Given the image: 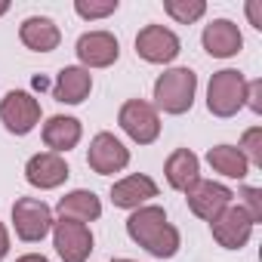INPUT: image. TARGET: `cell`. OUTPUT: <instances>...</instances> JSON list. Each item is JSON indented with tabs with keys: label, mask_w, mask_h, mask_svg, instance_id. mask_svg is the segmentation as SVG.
Returning a JSON list of instances; mask_svg holds the SVG:
<instances>
[{
	"label": "cell",
	"mask_w": 262,
	"mask_h": 262,
	"mask_svg": "<svg viewBox=\"0 0 262 262\" xmlns=\"http://www.w3.org/2000/svg\"><path fill=\"white\" fill-rule=\"evenodd\" d=\"M0 120H4V126L10 133L25 136L40 120V102L25 90H13V93L4 96V102H0Z\"/></svg>",
	"instance_id": "cell-6"
},
{
	"label": "cell",
	"mask_w": 262,
	"mask_h": 262,
	"mask_svg": "<svg viewBox=\"0 0 262 262\" xmlns=\"http://www.w3.org/2000/svg\"><path fill=\"white\" fill-rule=\"evenodd\" d=\"M117 56H120V43L108 31H86L77 40V59L86 65V71L90 68H108L117 62Z\"/></svg>",
	"instance_id": "cell-12"
},
{
	"label": "cell",
	"mask_w": 262,
	"mask_h": 262,
	"mask_svg": "<svg viewBox=\"0 0 262 262\" xmlns=\"http://www.w3.org/2000/svg\"><path fill=\"white\" fill-rule=\"evenodd\" d=\"M207 164H210L216 173L228 176V179H244V176L250 173L247 158H244L241 148H234V145H216V148H210V151H207Z\"/></svg>",
	"instance_id": "cell-21"
},
{
	"label": "cell",
	"mask_w": 262,
	"mask_h": 262,
	"mask_svg": "<svg viewBox=\"0 0 262 262\" xmlns=\"http://www.w3.org/2000/svg\"><path fill=\"white\" fill-rule=\"evenodd\" d=\"M16 262H50L47 256H37V253H28V256H19Z\"/></svg>",
	"instance_id": "cell-29"
},
{
	"label": "cell",
	"mask_w": 262,
	"mask_h": 262,
	"mask_svg": "<svg viewBox=\"0 0 262 262\" xmlns=\"http://www.w3.org/2000/svg\"><path fill=\"white\" fill-rule=\"evenodd\" d=\"M164 10H167V16L176 19L179 25H191V22H198V19L207 13V4H204V0H167Z\"/></svg>",
	"instance_id": "cell-22"
},
{
	"label": "cell",
	"mask_w": 262,
	"mask_h": 262,
	"mask_svg": "<svg viewBox=\"0 0 262 262\" xmlns=\"http://www.w3.org/2000/svg\"><path fill=\"white\" fill-rule=\"evenodd\" d=\"M210 231H213V237L225 247V250H241L247 241H250V234H253V219L244 213V207L237 204H231V207H225L213 222H210Z\"/></svg>",
	"instance_id": "cell-10"
},
{
	"label": "cell",
	"mask_w": 262,
	"mask_h": 262,
	"mask_svg": "<svg viewBox=\"0 0 262 262\" xmlns=\"http://www.w3.org/2000/svg\"><path fill=\"white\" fill-rule=\"evenodd\" d=\"M7 250H10V234H7V225L0 222V259L7 256Z\"/></svg>",
	"instance_id": "cell-27"
},
{
	"label": "cell",
	"mask_w": 262,
	"mask_h": 262,
	"mask_svg": "<svg viewBox=\"0 0 262 262\" xmlns=\"http://www.w3.org/2000/svg\"><path fill=\"white\" fill-rule=\"evenodd\" d=\"M74 13L80 19H105L111 13H117V0H105V4H93V0H77Z\"/></svg>",
	"instance_id": "cell-24"
},
{
	"label": "cell",
	"mask_w": 262,
	"mask_h": 262,
	"mask_svg": "<svg viewBox=\"0 0 262 262\" xmlns=\"http://www.w3.org/2000/svg\"><path fill=\"white\" fill-rule=\"evenodd\" d=\"M164 173H167V182H170V188H176V191H188L201 176V161H198V155L194 151H188V148H176L170 158H167V164H164Z\"/></svg>",
	"instance_id": "cell-19"
},
{
	"label": "cell",
	"mask_w": 262,
	"mask_h": 262,
	"mask_svg": "<svg viewBox=\"0 0 262 262\" xmlns=\"http://www.w3.org/2000/svg\"><path fill=\"white\" fill-rule=\"evenodd\" d=\"M53 244L65 262H86L93 253V231L83 222L59 219V222H53Z\"/></svg>",
	"instance_id": "cell-7"
},
{
	"label": "cell",
	"mask_w": 262,
	"mask_h": 262,
	"mask_svg": "<svg viewBox=\"0 0 262 262\" xmlns=\"http://www.w3.org/2000/svg\"><path fill=\"white\" fill-rule=\"evenodd\" d=\"M126 234L158 259H170L179 250V231L167 222L164 207H139V210H133V216L126 219Z\"/></svg>",
	"instance_id": "cell-1"
},
{
	"label": "cell",
	"mask_w": 262,
	"mask_h": 262,
	"mask_svg": "<svg viewBox=\"0 0 262 262\" xmlns=\"http://www.w3.org/2000/svg\"><path fill=\"white\" fill-rule=\"evenodd\" d=\"M117 123L120 129L139 145H151L158 136H161V117L155 111V105L142 102V99H129L120 105V114H117Z\"/></svg>",
	"instance_id": "cell-4"
},
{
	"label": "cell",
	"mask_w": 262,
	"mask_h": 262,
	"mask_svg": "<svg viewBox=\"0 0 262 262\" xmlns=\"http://www.w3.org/2000/svg\"><path fill=\"white\" fill-rule=\"evenodd\" d=\"M247 99V77L234 68H222L210 77L207 86V108L216 117H231L244 108Z\"/></svg>",
	"instance_id": "cell-3"
},
{
	"label": "cell",
	"mask_w": 262,
	"mask_h": 262,
	"mask_svg": "<svg viewBox=\"0 0 262 262\" xmlns=\"http://www.w3.org/2000/svg\"><path fill=\"white\" fill-rule=\"evenodd\" d=\"M83 136L80 129V120L77 117H65V114H56L43 123V142L47 148H53V155H62V151H71Z\"/></svg>",
	"instance_id": "cell-18"
},
{
	"label": "cell",
	"mask_w": 262,
	"mask_h": 262,
	"mask_svg": "<svg viewBox=\"0 0 262 262\" xmlns=\"http://www.w3.org/2000/svg\"><path fill=\"white\" fill-rule=\"evenodd\" d=\"M204 50L210 53V56H216V59H228V56H234V53H241V47H244V37H241V28L234 25V22H228V19H216V22H210L207 28H204Z\"/></svg>",
	"instance_id": "cell-15"
},
{
	"label": "cell",
	"mask_w": 262,
	"mask_h": 262,
	"mask_svg": "<svg viewBox=\"0 0 262 262\" xmlns=\"http://www.w3.org/2000/svg\"><path fill=\"white\" fill-rule=\"evenodd\" d=\"M25 179L34 185V188H59L65 179H68V164L62 155H53V151H43V155H34L28 164H25Z\"/></svg>",
	"instance_id": "cell-13"
},
{
	"label": "cell",
	"mask_w": 262,
	"mask_h": 262,
	"mask_svg": "<svg viewBox=\"0 0 262 262\" xmlns=\"http://www.w3.org/2000/svg\"><path fill=\"white\" fill-rule=\"evenodd\" d=\"M247 13L253 19V28H262V19H259V4H247Z\"/></svg>",
	"instance_id": "cell-28"
},
{
	"label": "cell",
	"mask_w": 262,
	"mask_h": 262,
	"mask_svg": "<svg viewBox=\"0 0 262 262\" xmlns=\"http://www.w3.org/2000/svg\"><path fill=\"white\" fill-rule=\"evenodd\" d=\"M136 56L151 65H167L179 56V37L164 25H145L136 34Z\"/></svg>",
	"instance_id": "cell-9"
},
{
	"label": "cell",
	"mask_w": 262,
	"mask_h": 262,
	"mask_svg": "<svg viewBox=\"0 0 262 262\" xmlns=\"http://www.w3.org/2000/svg\"><path fill=\"white\" fill-rule=\"evenodd\" d=\"M7 10H10V4H4V0H0V16H4Z\"/></svg>",
	"instance_id": "cell-30"
},
{
	"label": "cell",
	"mask_w": 262,
	"mask_h": 262,
	"mask_svg": "<svg viewBox=\"0 0 262 262\" xmlns=\"http://www.w3.org/2000/svg\"><path fill=\"white\" fill-rule=\"evenodd\" d=\"M241 198H244V204H241V207H244V213L253 219V225H256V222H262V191H259V188H244V191H241Z\"/></svg>",
	"instance_id": "cell-25"
},
{
	"label": "cell",
	"mask_w": 262,
	"mask_h": 262,
	"mask_svg": "<svg viewBox=\"0 0 262 262\" xmlns=\"http://www.w3.org/2000/svg\"><path fill=\"white\" fill-rule=\"evenodd\" d=\"M93 90V74L80 65H68L59 71L56 77V86H53V96L56 102H65V105H80Z\"/></svg>",
	"instance_id": "cell-16"
},
{
	"label": "cell",
	"mask_w": 262,
	"mask_h": 262,
	"mask_svg": "<svg viewBox=\"0 0 262 262\" xmlns=\"http://www.w3.org/2000/svg\"><path fill=\"white\" fill-rule=\"evenodd\" d=\"M13 228L22 241H43L53 228V210L37 198H19L13 204Z\"/></svg>",
	"instance_id": "cell-5"
},
{
	"label": "cell",
	"mask_w": 262,
	"mask_h": 262,
	"mask_svg": "<svg viewBox=\"0 0 262 262\" xmlns=\"http://www.w3.org/2000/svg\"><path fill=\"white\" fill-rule=\"evenodd\" d=\"M56 210H59L62 219H74V222H83V225L102 216V204H99V198H96L93 191H86V188L68 191V194L59 201Z\"/></svg>",
	"instance_id": "cell-20"
},
{
	"label": "cell",
	"mask_w": 262,
	"mask_h": 262,
	"mask_svg": "<svg viewBox=\"0 0 262 262\" xmlns=\"http://www.w3.org/2000/svg\"><path fill=\"white\" fill-rule=\"evenodd\" d=\"M114 262H136V259H114Z\"/></svg>",
	"instance_id": "cell-31"
},
{
	"label": "cell",
	"mask_w": 262,
	"mask_h": 262,
	"mask_svg": "<svg viewBox=\"0 0 262 262\" xmlns=\"http://www.w3.org/2000/svg\"><path fill=\"white\" fill-rule=\"evenodd\" d=\"M185 201H188V207H191V213H194V216H201V219L213 222L225 207H231L234 191H231V188H225L222 182L198 179V182L185 191Z\"/></svg>",
	"instance_id": "cell-8"
},
{
	"label": "cell",
	"mask_w": 262,
	"mask_h": 262,
	"mask_svg": "<svg viewBox=\"0 0 262 262\" xmlns=\"http://www.w3.org/2000/svg\"><path fill=\"white\" fill-rule=\"evenodd\" d=\"M241 155L247 158V164L262 167V126H250L244 139H241Z\"/></svg>",
	"instance_id": "cell-23"
},
{
	"label": "cell",
	"mask_w": 262,
	"mask_h": 262,
	"mask_svg": "<svg viewBox=\"0 0 262 262\" xmlns=\"http://www.w3.org/2000/svg\"><path fill=\"white\" fill-rule=\"evenodd\" d=\"M86 164H90L99 176H111V173H120V170L129 164V151L123 148V142H120L114 133H99V136L90 142Z\"/></svg>",
	"instance_id": "cell-11"
},
{
	"label": "cell",
	"mask_w": 262,
	"mask_h": 262,
	"mask_svg": "<svg viewBox=\"0 0 262 262\" xmlns=\"http://www.w3.org/2000/svg\"><path fill=\"white\" fill-rule=\"evenodd\" d=\"M19 37H22V43H25L28 50H34V53H53V50L59 47V40H62V31H59V25H56L53 19H47V16H31V19L22 22Z\"/></svg>",
	"instance_id": "cell-17"
},
{
	"label": "cell",
	"mask_w": 262,
	"mask_h": 262,
	"mask_svg": "<svg viewBox=\"0 0 262 262\" xmlns=\"http://www.w3.org/2000/svg\"><path fill=\"white\" fill-rule=\"evenodd\" d=\"M244 105H250L253 111H262V80H247V99Z\"/></svg>",
	"instance_id": "cell-26"
},
{
	"label": "cell",
	"mask_w": 262,
	"mask_h": 262,
	"mask_svg": "<svg viewBox=\"0 0 262 262\" xmlns=\"http://www.w3.org/2000/svg\"><path fill=\"white\" fill-rule=\"evenodd\" d=\"M151 198H158V185L145 173H133L111 185V201H114V207H123V210H139Z\"/></svg>",
	"instance_id": "cell-14"
},
{
	"label": "cell",
	"mask_w": 262,
	"mask_h": 262,
	"mask_svg": "<svg viewBox=\"0 0 262 262\" xmlns=\"http://www.w3.org/2000/svg\"><path fill=\"white\" fill-rule=\"evenodd\" d=\"M198 74L191 68H170L155 80V102L167 114H185L194 105Z\"/></svg>",
	"instance_id": "cell-2"
}]
</instances>
